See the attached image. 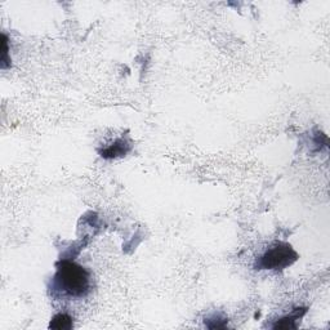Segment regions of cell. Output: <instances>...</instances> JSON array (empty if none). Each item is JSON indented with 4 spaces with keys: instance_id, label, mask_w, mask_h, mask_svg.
<instances>
[{
    "instance_id": "5",
    "label": "cell",
    "mask_w": 330,
    "mask_h": 330,
    "mask_svg": "<svg viewBox=\"0 0 330 330\" xmlns=\"http://www.w3.org/2000/svg\"><path fill=\"white\" fill-rule=\"evenodd\" d=\"M304 312H306V311H304ZM304 312H302V313L297 312L295 315H293V316H288V317L281 318L280 321H278L276 324L274 325V327L275 329H295L297 325L294 324V321L298 317H301V315H303Z\"/></svg>"
},
{
    "instance_id": "4",
    "label": "cell",
    "mask_w": 330,
    "mask_h": 330,
    "mask_svg": "<svg viewBox=\"0 0 330 330\" xmlns=\"http://www.w3.org/2000/svg\"><path fill=\"white\" fill-rule=\"evenodd\" d=\"M128 149H126V145L123 140H119L115 142V145L112 146L107 147L106 150H103L101 152V155L106 159H112V158H117V156H123L125 155Z\"/></svg>"
},
{
    "instance_id": "2",
    "label": "cell",
    "mask_w": 330,
    "mask_h": 330,
    "mask_svg": "<svg viewBox=\"0 0 330 330\" xmlns=\"http://www.w3.org/2000/svg\"><path fill=\"white\" fill-rule=\"evenodd\" d=\"M298 255L288 244H279L260 257L257 267L262 270H283L297 260Z\"/></svg>"
},
{
    "instance_id": "1",
    "label": "cell",
    "mask_w": 330,
    "mask_h": 330,
    "mask_svg": "<svg viewBox=\"0 0 330 330\" xmlns=\"http://www.w3.org/2000/svg\"><path fill=\"white\" fill-rule=\"evenodd\" d=\"M53 288L69 298H82L91 288V275L73 260H62L53 278Z\"/></svg>"
},
{
    "instance_id": "6",
    "label": "cell",
    "mask_w": 330,
    "mask_h": 330,
    "mask_svg": "<svg viewBox=\"0 0 330 330\" xmlns=\"http://www.w3.org/2000/svg\"><path fill=\"white\" fill-rule=\"evenodd\" d=\"M2 44H3V52H2V69H7L9 68V64H11V58L8 57V40H7V36L4 35L2 36Z\"/></svg>"
},
{
    "instance_id": "3",
    "label": "cell",
    "mask_w": 330,
    "mask_h": 330,
    "mask_svg": "<svg viewBox=\"0 0 330 330\" xmlns=\"http://www.w3.org/2000/svg\"><path fill=\"white\" fill-rule=\"evenodd\" d=\"M74 326L73 317L69 316L68 313H58L52 318L49 327L50 329H57V330H69Z\"/></svg>"
}]
</instances>
